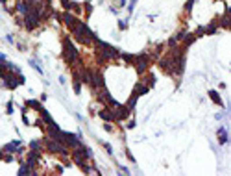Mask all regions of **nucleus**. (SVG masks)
I'll list each match as a JSON object with an SVG mask.
<instances>
[{
	"label": "nucleus",
	"instance_id": "obj_1",
	"mask_svg": "<svg viewBox=\"0 0 231 176\" xmlns=\"http://www.w3.org/2000/svg\"><path fill=\"white\" fill-rule=\"evenodd\" d=\"M63 56H65V59H67L68 63H76L80 59V54H78L76 47L70 43V39H65L63 41Z\"/></svg>",
	"mask_w": 231,
	"mask_h": 176
},
{
	"label": "nucleus",
	"instance_id": "obj_8",
	"mask_svg": "<svg viewBox=\"0 0 231 176\" xmlns=\"http://www.w3.org/2000/svg\"><path fill=\"white\" fill-rule=\"evenodd\" d=\"M39 111H41V115H43V120H44V122H46V124H52V122H54L52 115H50V113H48V111H46V109H44V108H41V109H39Z\"/></svg>",
	"mask_w": 231,
	"mask_h": 176
},
{
	"label": "nucleus",
	"instance_id": "obj_10",
	"mask_svg": "<svg viewBox=\"0 0 231 176\" xmlns=\"http://www.w3.org/2000/svg\"><path fill=\"white\" fill-rule=\"evenodd\" d=\"M209 97H211V100H213L216 106H224V102H222V98L218 97V93L216 91H209Z\"/></svg>",
	"mask_w": 231,
	"mask_h": 176
},
{
	"label": "nucleus",
	"instance_id": "obj_7",
	"mask_svg": "<svg viewBox=\"0 0 231 176\" xmlns=\"http://www.w3.org/2000/svg\"><path fill=\"white\" fill-rule=\"evenodd\" d=\"M148 93V85H142V83H137L135 85V91H133V95H146Z\"/></svg>",
	"mask_w": 231,
	"mask_h": 176
},
{
	"label": "nucleus",
	"instance_id": "obj_25",
	"mask_svg": "<svg viewBox=\"0 0 231 176\" xmlns=\"http://www.w3.org/2000/svg\"><path fill=\"white\" fill-rule=\"evenodd\" d=\"M185 35H187V33H185V32H179L178 35H176V39H178V41H181V39L185 37Z\"/></svg>",
	"mask_w": 231,
	"mask_h": 176
},
{
	"label": "nucleus",
	"instance_id": "obj_31",
	"mask_svg": "<svg viewBox=\"0 0 231 176\" xmlns=\"http://www.w3.org/2000/svg\"><path fill=\"white\" fill-rule=\"evenodd\" d=\"M2 158H4V156H2V150H0V159H2Z\"/></svg>",
	"mask_w": 231,
	"mask_h": 176
},
{
	"label": "nucleus",
	"instance_id": "obj_20",
	"mask_svg": "<svg viewBox=\"0 0 231 176\" xmlns=\"http://www.w3.org/2000/svg\"><path fill=\"white\" fill-rule=\"evenodd\" d=\"M30 65H32V67H33L35 70H37V72H39V74H43V70H41V67H39V65H37V63H35V59H32V61H30Z\"/></svg>",
	"mask_w": 231,
	"mask_h": 176
},
{
	"label": "nucleus",
	"instance_id": "obj_23",
	"mask_svg": "<svg viewBox=\"0 0 231 176\" xmlns=\"http://www.w3.org/2000/svg\"><path fill=\"white\" fill-rule=\"evenodd\" d=\"M196 2V0H189L187 4H185V9H187V11H190V8H192V4Z\"/></svg>",
	"mask_w": 231,
	"mask_h": 176
},
{
	"label": "nucleus",
	"instance_id": "obj_29",
	"mask_svg": "<svg viewBox=\"0 0 231 176\" xmlns=\"http://www.w3.org/2000/svg\"><path fill=\"white\" fill-rule=\"evenodd\" d=\"M0 63H6V56L4 54H0Z\"/></svg>",
	"mask_w": 231,
	"mask_h": 176
},
{
	"label": "nucleus",
	"instance_id": "obj_16",
	"mask_svg": "<svg viewBox=\"0 0 231 176\" xmlns=\"http://www.w3.org/2000/svg\"><path fill=\"white\" fill-rule=\"evenodd\" d=\"M122 59H126L128 63H135V56H133V54H122Z\"/></svg>",
	"mask_w": 231,
	"mask_h": 176
},
{
	"label": "nucleus",
	"instance_id": "obj_19",
	"mask_svg": "<svg viewBox=\"0 0 231 176\" xmlns=\"http://www.w3.org/2000/svg\"><path fill=\"white\" fill-rule=\"evenodd\" d=\"M74 91H76L78 95H80V91H82V83H80V80H76V78H74Z\"/></svg>",
	"mask_w": 231,
	"mask_h": 176
},
{
	"label": "nucleus",
	"instance_id": "obj_27",
	"mask_svg": "<svg viewBox=\"0 0 231 176\" xmlns=\"http://www.w3.org/2000/svg\"><path fill=\"white\" fill-rule=\"evenodd\" d=\"M135 2H137V0H131V2H129V8H128L129 11H133V8H135Z\"/></svg>",
	"mask_w": 231,
	"mask_h": 176
},
{
	"label": "nucleus",
	"instance_id": "obj_22",
	"mask_svg": "<svg viewBox=\"0 0 231 176\" xmlns=\"http://www.w3.org/2000/svg\"><path fill=\"white\" fill-rule=\"evenodd\" d=\"M91 9H93V6H91V2L87 0V2H85V11H87V15L91 13Z\"/></svg>",
	"mask_w": 231,
	"mask_h": 176
},
{
	"label": "nucleus",
	"instance_id": "obj_2",
	"mask_svg": "<svg viewBox=\"0 0 231 176\" xmlns=\"http://www.w3.org/2000/svg\"><path fill=\"white\" fill-rule=\"evenodd\" d=\"M46 148L50 152H56V154H67V147H65V143L61 141H56V139H46Z\"/></svg>",
	"mask_w": 231,
	"mask_h": 176
},
{
	"label": "nucleus",
	"instance_id": "obj_17",
	"mask_svg": "<svg viewBox=\"0 0 231 176\" xmlns=\"http://www.w3.org/2000/svg\"><path fill=\"white\" fill-rule=\"evenodd\" d=\"M61 4H63L65 9H72V4L74 2H72V0H61Z\"/></svg>",
	"mask_w": 231,
	"mask_h": 176
},
{
	"label": "nucleus",
	"instance_id": "obj_13",
	"mask_svg": "<svg viewBox=\"0 0 231 176\" xmlns=\"http://www.w3.org/2000/svg\"><path fill=\"white\" fill-rule=\"evenodd\" d=\"M26 106H30V108H33V109H41L43 108L41 102H37V100H26Z\"/></svg>",
	"mask_w": 231,
	"mask_h": 176
},
{
	"label": "nucleus",
	"instance_id": "obj_15",
	"mask_svg": "<svg viewBox=\"0 0 231 176\" xmlns=\"http://www.w3.org/2000/svg\"><path fill=\"white\" fill-rule=\"evenodd\" d=\"M135 102H137V95H131V97H129V100H128V108L129 109H133V106H135Z\"/></svg>",
	"mask_w": 231,
	"mask_h": 176
},
{
	"label": "nucleus",
	"instance_id": "obj_18",
	"mask_svg": "<svg viewBox=\"0 0 231 176\" xmlns=\"http://www.w3.org/2000/svg\"><path fill=\"white\" fill-rule=\"evenodd\" d=\"M220 24H222L224 28H229V17H228V15H224V17H222V21H220Z\"/></svg>",
	"mask_w": 231,
	"mask_h": 176
},
{
	"label": "nucleus",
	"instance_id": "obj_32",
	"mask_svg": "<svg viewBox=\"0 0 231 176\" xmlns=\"http://www.w3.org/2000/svg\"><path fill=\"white\" fill-rule=\"evenodd\" d=\"M0 2H6V0H0Z\"/></svg>",
	"mask_w": 231,
	"mask_h": 176
},
{
	"label": "nucleus",
	"instance_id": "obj_12",
	"mask_svg": "<svg viewBox=\"0 0 231 176\" xmlns=\"http://www.w3.org/2000/svg\"><path fill=\"white\" fill-rule=\"evenodd\" d=\"M218 139H220V143H222V145L228 143V134H225V130H224V128H220V132H218Z\"/></svg>",
	"mask_w": 231,
	"mask_h": 176
},
{
	"label": "nucleus",
	"instance_id": "obj_28",
	"mask_svg": "<svg viewBox=\"0 0 231 176\" xmlns=\"http://www.w3.org/2000/svg\"><path fill=\"white\" fill-rule=\"evenodd\" d=\"M118 26H120V30H124V28H126V22H124V21H118Z\"/></svg>",
	"mask_w": 231,
	"mask_h": 176
},
{
	"label": "nucleus",
	"instance_id": "obj_6",
	"mask_svg": "<svg viewBox=\"0 0 231 176\" xmlns=\"http://www.w3.org/2000/svg\"><path fill=\"white\" fill-rule=\"evenodd\" d=\"M98 115L104 120H115V115H113V111H109V109H102V111H98Z\"/></svg>",
	"mask_w": 231,
	"mask_h": 176
},
{
	"label": "nucleus",
	"instance_id": "obj_5",
	"mask_svg": "<svg viewBox=\"0 0 231 176\" xmlns=\"http://www.w3.org/2000/svg\"><path fill=\"white\" fill-rule=\"evenodd\" d=\"M63 21H65V24H67V26H68V28H72V26H74V24H76V22H78V19H76V17H74V15H72V13H68V11H67V13H65V15H63Z\"/></svg>",
	"mask_w": 231,
	"mask_h": 176
},
{
	"label": "nucleus",
	"instance_id": "obj_14",
	"mask_svg": "<svg viewBox=\"0 0 231 176\" xmlns=\"http://www.w3.org/2000/svg\"><path fill=\"white\" fill-rule=\"evenodd\" d=\"M183 41H185V47H189V45H192L194 41H196V35H185Z\"/></svg>",
	"mask_w": 231,
	"mask_h": 176
},
{
	"label": "nucleus",
	"instance_id": "obj_11",
	"mask_svg": "<svg viewBox=\"0 0 231 176\" xmlns=\"http://www.w3.org/2000/svg\"><path fill=\"white\" fill-rule=\"evenodd\" d=\"M216 28H218L216 22H211L207 28H203V33H216Z\"/></svg>",
	"mask_w": 231,
	"mask_h": 176
},
{
	"label": "nucleus",
	"instance_id": "obj_30",
	"mask_svg": "<svg viewBox=\"0 0 231 176\" xmlns=\"http://www.w3.org/2000/svg\"><path fill=\"white\" fill-rule=\"evenodd\" d=\"M2 74H4V67H0V76H2Z\"/></svg>",
	"mask_w": 231,
	"mask_h": 176
},
{
	"label": "nucleus",
	"instance_id": "obj_9",
	"mask_svg": "<svg viewBox=\"0 0 231 176\" xmlns=\"http://www.w3.org/2000/svg\"><path fill=\"white\" fill-rule=\"evenodd\" d=\"M17 11L22 13V15H26V13L30 11V6H28L26 2H17Z\"/></svg>",
	"mask_w": 231,
	"mask_h": 176
},
{
	"label": "nucleus",
	"instance_id": "obj_26",
	"mask_svg": "<svg viewBox=\"0 0 231 176\" xmlns=\"http://www.w3.org/2000/svg\"><path fill=\"white\" fill-rule=\"evenodd\" d=\"M117 6L118 8H124V6H126V0H117Z\"/></svg>",
	"mask_w": 231,
	"mask_h": 176
},
{
	"label": "nucleus",
	"instance_id": "obj_3",
	"mask_svg": "<svg viewBox=\"0 0 231 176\" xmlns=\"http://www.w3.org/2000/svg\"><path fill=\"white\" fill-rule=\"evenodd\" d=\"M63 134V143L68 145V147H80V135H74V134H68V132H61Z\"/></svg>",
	"mask_w": 231,
	"mask_h": 176
},
{
	"label": "nucleus",
	"instance_id": "obj_24",
	"mask_svg": "<svg viewBox=\"0 0 231 176\" xmlns=\"http://www.w3.org/2000/svg\"><path fill=\"white\" fill-rule=\"evenodd\" d=\"M104 130H105V132H113V126H111L109 122H105V124H104Z\"/></svg>",
	"mask_w": 231,
	"mask_h": 176
},
{
	"label": "nucleus",
	"instance_id": "obj_21",
	"mask_svg": "<svg viewBox=\"0 0 231 176\" xmlns=\"http://www.w3.org/2000/svg\"><path fill=\"white\" fill-rule=\"evenodd\" d=\"M39 147H41V143H39V141H32V143H30V148H33V150H37Z\"/></svg>",
	"mask_w": 231,
	"mask_h": 176
},
{
	"label": "nucleus",
	"instance_id": "obj_4",
	"mask_svg": "<svg viewBox=\"0 0 231 176\" xmlns=\"http://www.w3.org/2000/svg\"><path fill=\"white\" fill-rule=\"evenodd\" d=\"M104 83H105V82H104V76H102L100 72H93V74H91V85H93L94 89H102Z\"/></svg>",
	"mask_w": 231,
	"mask_h": 176
}]
</instances>
